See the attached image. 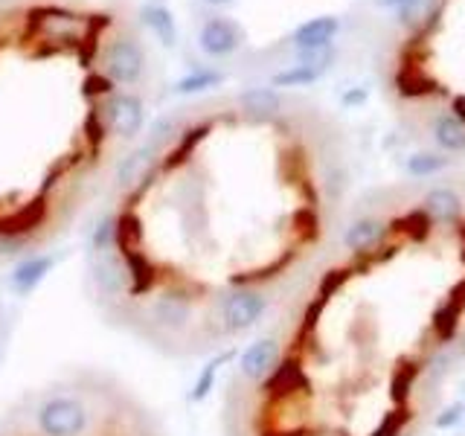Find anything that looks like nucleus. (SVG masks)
<instances>
[{
	"instance_id": "nucleus-10",
	"label": "nucleus",
	"mask_w": 465,
	"mask_h": 436,
	"mask_svg": "<svg viewBox=\"0 0 465 436\" xmlns=\"http://www.w3.org/2000/svg\"><path fill=\"white\" fill-rule=\"evenodd\" d=\"M152 317L166 329H181L193 317V302L183 294H163L152 302Z\"/></svg>"
},
{
	"instance_id": "nucleus-12",
	"label": "nucleus",
	"mask_w": 465,
	"mask_h": 436,
	"mask_svg": "<svg viewBox=\"0 0 465 436\" xmlns=\"http://www.w3.org/2000/svg\"><path fill=\"white\" fill-rule=\"evenodd\" d=\"M425 213L436 222H457L460 213H462V201L454 189L448 186H436L425 195Z\"/></svg>"
},
{
	"instance_id": "nucleus-11",
	"label": "nucleus",
	"mask_w": 465,
	"mask_h": 436,
	"mask_svg": "<svg viewBox=\"0 0 465 436\" xmlns=\"http://www.w3.org/2000/svg\"><path fill=\"white\" fill-rule=\"evenodd\" d=\"M140 18L143 24L152 29L154 38L163 44V47H174V41H178V24H174L172 12L160 4H145L140 9Z\"/></svg>"
},
{
	"instance_id": "nucleus-22",
	"label": "nucleus",
	"mask_w": 465,
	"mask_h": 436,
	"mask_svg": "<svg viewBox=\"0 0 465 436\" xmlns=\"http://www.w3.org/2000/svg\"><path fill=\"white\" fill-rule=\"evenodd\" d=\"M430 4L433 0H404L399 6V21L404 26H419V21L430 12Z\"/></svg>"
},
{
	"instance_id": "nucleus-28",
	"label": "nucleus",
	"mask_w": 465,
	"mask_h": 436,
	"mask_svg": "<svg viewBox=\"0 0 465 436\" xmlns=\"http://www.w3.org/2000/svg\"><path fill=\"white\" fill-rule=\"evenodd\" d=\"M454 111H457V120L465 125V96H457V102H454Z\"/></svg>"
},
{
	"instance_id": "nucleus-8",
	"label": "nucleus",
	"mask_w": 465,
	"mask_h": 436,
	"mask_svg": "<svg viewBox=\"0 0 465 436\" xmlns=\"http://www.w3.org/2000/svg\"><path fill=\"white\" fill-rule=\"evenodd\" d=\"M239 29L236 24H230L224 18H213L203 24L201 29V35H198V44H201V50L207 53V55H215V58H222V55H230L232 50L239 47Z\"/></svg>"
},
{
	"instance_id": "nucleus-31",
	"label": "nucleus",
	"mask_w": 465,
	"mask_h": 436,
	"mask_svg": "<svg viewBox=\"0 0 465 436\" xmlns=\"http://www.w3.org/2000/svg\"><path fill=\"white\" fill-rule=\"evenodd\" d=\"M404 0H384V6H401Z\"/></svg>"
},
{
	"instance_id": "nucleus-5",
	"label": "nucleus",
	"mask_w": 465,
	"mask_h": 436,
	"mask_svg": "<svg viewBox=\"0 0 465 436\" xmlns=\"http://www.w3.org/2000/svg\"><path fill=\"white\" fill-rule=\"evenodd\" d=\"M276 361H280V343L273 338H259L242 352L239 370L251 382H262V378H268L276 370Z\"/></svg>"
},
{
	"instance_id": "nucleus-1",
	"label": "nucleus",
	"mask_w": 465,
	"mask_h": 436,
	"mask_svg": "<svg viewBox=\"0 0 465 436\" xmlns=\"http://www.w3.org/2000/svg\"><path fill=\"white\" fill-rule=\"evenodd\" d=\"M87 407L73 396H53L35 413L38 431L44 436H82L87 428Z\"/></svg>"
},
{
	"instance_id": "nucleus-26",
	"label": "nucleus",
	"mask_w": 465,
	"mask_h": 436,
	"mask_svg": "<svg viewBox=\"0 0 465 436\" xmlns=\"http://www.w3.org/2000/svg\"><path fill=\"white\" fill-rule=\"evenodd\" d=\"M26 244V239L24 236H0V253H18L21 247Z\"/></svg>"
},
{
	"instance_id": "nucleus-20",
	"label": "nucleus",
	"mask_w": 465,
	"mask_h": 436,
	"mask_svg": "<svg viewBox=\"0 0 465 436\" xmlns=\"http://www.w3.org/2000/svg\"><path fill=\"white\" fill-rule=\"evenodd\" d=\"M448 166V160L440 157V154H413L407 160V172L416 174V178H425V174H433Z\"/></svg>"
},
{
	"instance_id": "nucleus-4",
	"label": "nucleus",
	"mask_w": 465,
	"mask_h": 436,
	"mask_svg": "<svg viewBox=\"0 0 465 436\" xmlns=\"http://www.w3.org/2000/svg\"><path fill=\"white\" fill-rule=\"evenodd\" d=\"M105 64H108V79L111 82H120V84H134L143 76V67H145V55L140 50L137 41L131 38H116L108 55H105Z\"/></svg>"
},
{
	"instance_id": "nucleus-2",
	"label": "nucleus",
	"mask_w": 465,
	"mask_h": 436,
	"mask_svg": "<svg viewBox=\"0 0 465 436\" xmlns=\"http://www.w3.org/2000/svg\"><path fill=\"white\" fill-rule=\"evenodd\" d=\"M105 131L111 128V134L123 137V140H131L140 134V128L145 123V108L140 96L134 94H116L108 99L105 105Z\"/></svg>"
},
{
	"instance_id": "nucleus-16",
	"label": "nucleus",
	"mask_w": 465,
	"mask_h": 436,
	"mask_svg": "<svg viewBox=\"0 0 465 436\" xmlns=\"http://www.w3.org/2000/svg\"><path fill=\"white\" fill-rule=\"evenodd\" d=\"M239 105L251 116H271L280 111V94L273 87H251L239 96Z\"/></svg>"
},
{
	"instance_id": "nucleus-27",
	"label": "nucleus",
	"mask_w": 465,
	"mask_h": 436,
	"mask_svg": "<svg viewBox=\"0 0 465 436\" xmlns=\"http://www.w3.org/2000/svg\"><path fill=\"white\" fill-rule=\"evenodd\" d=\"M396 433H399V419H387L372 436H396Z\"/></svg>"
},
{
	"instance_id": "nucleus-24",
	"label": "nucleus",
	"mask_w": 465,
	"mask_h": 436,
	"mask_svg": "<svg viewBox=\"0 0 465 436\" xmlns=\"http://www.w3.org/2000/svg\"><path fill=\"white\" fill-rule=\"evenodd\" d=\"M462 413H465V407H462V404H450L445 413L436 416V428H454L457 421L462 419Z\"/></svg>"
},
{
	"instance_id": "nucleus-30",
	"label": "nucleus",
	"mask_w": 465,
	"mask_h": 436,
	"mask_svg": "<svg viewBox=\"0 0 465 436\" xmlns=\"http://www.w3.org/2000/svg\"><path fill=\"white\" fill-rule=\"evenodd\" d=\"M203 4H210V6H224V4H230V0H203Z\"/></svg>"
},
{
	"instance_id": "nucleus-25",
	"label": "nucleus",
	"mask_w": 465,
	"mask_h": 436,
	"mask_svg": "<svg viewBox=\"0 0 465 436\" xmlns=\"http://www.w3.org/2000/svg\"><path fill=\"white\" fill-rule=\"evenodd\" d=\"M84 94L96 96V94H111V79L108 76H91L84 82Z\"/></svg>"
},
{
	"instance_id": "nucleus-23",
	"label": "nucleus",
	"mask_w": 465,
	"mask_h": 436,
	"mask_svg": "<svg viewBox=\"0 0 465 436\" xmlns=\"http://www.w3.org/2000/svg\"><path fill=\"white\" fill-rule=\"evenodd\" d=\"M114 236H116V218H102L99 227H96V233H94V239H91L94 251H96V253H105V251H108V244L114 242Z\"/></svg>"
},
{
	"instance_id": "nucleus-14",
	"label": "nucleus",
	"mask_w": 465,
	"mask_h": 436,
	"mask_svg": "<svg viewBox=\"0 0 465 436\" xmlns=\"http://www.w3.org/2000/svg\"><path fill=\"white\" fill-rule=\"evenodd\" d=\"M433 140L442 145L445 152H462L465 149V125L454 114H442L433 120Z\"/></svg>"
},
{
	"instance_id": "nucleus-21",
	"label": "nucleus",
	"mask_w": 465,
	"mask_h": 436,
	"mask_svg": "<svg viewBox=\"0 0 465 436\" xmlns=\"http://www.w3.org/2000/svg\"><path fill=\"white\" fill-rule=\"evenodd\" d=\"M207 125H195V128H189L186 134H183V140H181V145L174 149L172 154H169V160H166V166H174V164H181V160H186V154L195 149V143L198 140H203L207 137Z\"/></svg>"
},
{
	"instance_id": "nucleus-3",
	"label": "nucleus",
	"mask_w": 465,
	"mask_h": 436,
	"mask_svg": "<svg viewBox=\"0 0 465 436\" xmlns=\"http://www.w3.org/2000/svg\"><path fill=\"white\" fill-rule=\"evenodd\" d=\"M268 309V300L259 291H232V294L222 302V320L227 332H247L256 326L262 314Z\"/></svg>"
},
{
	"instance_id": "nucleus-7",
	"label": "nucleus",
	"mask_w": 465,
	"mask_h": 436,
	"mask_svg": "<svg viewBox=\"0 0 465 436\" xmlns=\"http://www.w3.org/2000/svg\"><path fill=\"white\" fill-rule=\"evenodd\" d=\"M338 29H341V24L334 15H320V18H312V21H305L294 29V44L302 53L326 50L331 44V38L338 35Z\"/></svg>"
},
{
	"instance_id": "nucleus-15",
	"label": "nucleus",
	"mask_w": 465,
	"mask_h": 436,
	"mask_svg": "<svg viewBox=\"0 0 465 436\" xmlns=\"http://www.w3.org/2000/svg\"><path fill=\"white\" fill-rule=\"evenodd\" d=\"M94 280L102 291L116 294V291H123L128 285V273L123 271L120 259L108 256V251H105V256H102L99 262H94Z\"/></svg>"
},
{
	"instance_id": "nucleus-29",
	"label": "nucleus",
	"mask_w": 465,
	"mask_h": 436,
	"mask_svg": "<svg viewBox=\"0 0 465 436\" xmlns=\"http://www.w3.org/2000/svg\"><path fill=\"white\" fill-rule=\"evenodd\" d=\"M363 96H367V94H363V91H355V94H346L343 102H346V105H355V102H363Z\"/></svg>"
},
{
	"instance_id": "nucleus-9",
	"label": "nucleus",
	"mask_w": 465,
	"mask_h": 436,
	"mask_svg": "<svg viewBox=\"0 0 465 436\" xmlns=\"http://www.w3.org/2000/svg\"><path fill=\"white\" fill-rule=\"evenodd\" d=\"M55 265V256L50 253H38V256H29L24 259L21 265H15L12 276H9V285L12 291H18V294H29V291H35L44 276H47Z\"/></svg>"
},
{
	"instance_id": "nucleus-19",
	"label": "nucleus",
	"mask_w": 465,
	"mask_h": 436,
	"mask_svg": "<svg viewBox=\"0 0 465 436\" xmlns=\"http://www.w3.org/2000/svg\"><path fill=\"white\" fill-rule=\"evenodd\" d=\"M230 355H218V358H213L210 363H203L201 367V375L195 378V387H193V392H189V399L193 401H203L213 392V387H215V375H218V367L227 361Z\"/></svg>"
},
{
	"instance_id": "nucleus-18",
	"label": "nucleus",
	"mask_w": 465,
	"mask_h": 436,
	"mask_svg": "<svg viewBox=\"0 0 465 436\" xmlns=\"http://www.w3.org/2000/svg\"><path fill=\"white\" fill-rule=\"evenodd\" d=\"M222 82H224L222 73L195 70V73H189V76H183L178 84H174V91H178V94H201V91H210V87L222 84Z\"/></svg>"
},
{
	"instance_id": "nucleus-17",
	"label": "nucleus",
	"mask_w": 465,
	"mask_h": 436,
	"mask_svg": "<svg viewBox=\"0 0 465 436\" xmlns=\"http://www.w3.org/2000/svg\"><path fill=\"white\" fill-rule=\"evenodd\" d=\"M326 67H317V64H294L282 73L273 76V87H302V84H312L323 76Z\"/></svg>"
},
{
	"instance_id": "nucleus-13",
	"label": "nucleus",
	"mask_w": 465,
	"mask_h": 436,
	"mask_svg": "<svg viewBox=\"0 0 465 436\" xmlns=\"http://www.w3.org/2000/svg\"><path fill=\"white\" fill-rule=\"evenodd\" d=\"M381 236H384L381 222H375V218H361V222H355L343 233V242H346L349 251L363 253V251H370V247H375L378 242H381Z\"/></svg>"
},
{
	"instance_id": "nucleus-6",
	"label": "nucleus",
	"mask_w": 465,
	"mask_h": 436,
	"mask_svg": "<svg viewBox=\"0 0 465 436\" xmlns=\"http://www.w3.org/2000/svg\"><path fill=\"white\" fill-rule=\"evenodd\" d=\"M157 164V145H140L131 154L123 157L120 169H116V186L120 189H137L140 183H145L152 178Z\"/></svg>"
}]
</instances>
